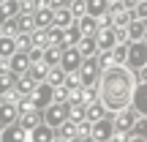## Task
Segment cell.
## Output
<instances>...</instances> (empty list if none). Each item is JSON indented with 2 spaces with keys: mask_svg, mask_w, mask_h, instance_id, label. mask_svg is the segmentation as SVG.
Returning <instances> with one entry per match:
<instances>
[{
  "mask_svg": "<svg viewBox=\"0 0 147 142\" xmlns=\"http://www.w3.org/2000/svg\"><path fill=\"white\" fill-rule=\"evenodd\" d=\"M134 88H136V74L125 63H109L101 69L98 77V99L104 101L106 112H117L131 104Z\"/></svg>",
  "mask_w": 147,
  "mask_h": 142,
  "instance_id": "cell-1",
  "label": "cell"
},
{
  "mask_svg": "<svg viewBox=\"0 0 147 142\" xmlns=\"http://www.w3.org/2000/svg\"><path fill=\"white\" fill-rule=\"evenodd\" d=\"M68 115H71L68 101H52L49 107L41 109V120L47 123V126H52V128H57L63 120H68Z\"/></svg>",
  "mask_w": 147,
  "mask_h": 142,
  "instance_id": "cell-2",
  "label": "cell"
},
{
  "mask_svg": "<svg viewBox=\"0 0 147 142\" xmlns=\"http://www.w3.org/2000/svg\"><path fill=\"white\" fill-rule=\"evenodd\" d=\"M147 63V44L139 38V41H128V55H125V66L131 71H136L139 66Z\"/></svg>",
  "mask_w": 147,
  "mask_h": 142,
  "instance_id": "cell-3",
  "label": "cell"
},
{
  "mask_svg": "<svg viewBox=\"0 0 147 142\" xmlns=\"http://www.w3.org/2000/svg\"><path fill=\"white\" fill-rule=\"evenodd\" d=\"M136 118H139V112L128 104V107H123V109L112 112V126H115V131H131Z\"/></svg>",
  "mask_w": 147,
  "mask_h": 142,
  "instance_id": "cell-4",
  "label": "cell"
},
{
  "mask_svg": "<svg viewBox=\"0 0 147 142\" xmlns=\"http://www.w3.org/2000/svg\"><path fill=\"white\" fill-rule=\"evenodd\" d=\"M52 93H55V88L44 79V82H36V88H33V93H30V101H33V107L36 109H44V107H49L52 104Z\"/></svg>",
  "mask_w": 147,
  "mask_h": 142,
  "instance_id": "cell-5",
  "label": "cell"
},
{
  "mask_svg": "<svg viewBox=\"0 0 147 142\" xmlns=\"http://www.w3.org/2000/svg\"><path fill=\"white\" fill-rule=\"evenodd\" d=\"M79 77H82V85H95L101 77V66L95 58H82V63H79Z\"/></svg>",
  "mask_w": 147,
  "mask_h": 142,
  "instance_id": "cell-6",
  "label": "cell"
},
{
  "mask_svg": "<svg viewBox=\"0 0 147 142\" xmlns=\"http://www.w3.org/2000/svg\"><path fill=\"white\" fill-rule=\"evenodd\" d=\"M112 134H115V126H112V115L101 118V120H93V126H90V139H95V142H109Z\"/></svg>",
  "mask_w": 147,
  "mask_h": 142,
  "instance_id": "cell-7",
  "label": "cell"
},
{
  "mask_svg": "<svg viewBox=\"0 0 147 142\" xmlns=\"http://www.w3.org/2000/svg\"><path fill=\"white\" fill-rule=\"evenodd\" d=\"M79 63H82V55H79L76 47H63V52H60V69L63 71H76Z\"/></svg>",
  "mask_w": 147,
  "mask_h": 142,
  "instance_id": "cell-8",
  "label": "cell"
},
{
  "mask_svg": "<svg viewBox=\"0 0 147 142\" xmlns=\"http://www.w3.org/2000/svg\"><path fill=\"white\" fill-rule=\"evenodd\" d=\"M5 63H8V71L14 74V77H22V74H27V69H30V58H27V52H19V49H16Z\"/></svg>",
  "mask_w": 147,
  "mask_h": 142,
  "instance_id": "cell-9",
  "label": "cell"
},
{
  "mask_svg": "<svg viewBox=\"0 0 147 142\" xmlns=\"http://www.w3.org/2000/svg\"><path fill=\"white\" fill-rule=\"evenodd\" d=\"M27 142H55V128L41 120L38 126H33L27 131Z\"/></svg>",
  "mask_w": 147,
  "mask_h": 142,
  "instance_id": "cell-10",
  "label": "cell"
},
{
  "mask_svg": "<svg viewBox=\"0 0 147 142\" xmlns=\"http://www.w3.org/2000/svg\"><path fill=\"white\" fill-rule=\"evenodd\" d=\"M74 25L79 27V33H82V36H95V33H98V16H93V14H82V16H76V19H74Z\"/></svg>",
  "mask_w": 147,
  "mask_h": 142,
  "instance_id": "cell-11",
  "label": "cell"
},
{
  "mask_svg": "<svg viewBox=\"0 0 147 142\" xmlns=\"http://www.w3.org/2000/svg\"><path fill=\"white\" fill-rule=\"evenodd\" d=\"M0 142H27V131L19 126V123H8L0 131Z\"/></svg>",
  "mask_w": 147,
  "mask_h": 142,
  "instance_id": "cell-12",
  "label": "cell"
},
{
  "mask_svg": "<svg viewBox=\"0 0 147 142\" xmlns=\"http://www.w3.org/2000/svg\"><path fill=\"white\" fill-rule=\"evenodd\" d=\"M131 107L139 115H147V82H136L134 96H131Z\"/></svg>",
  "mask_w": 147,
  "mask_h": 142,
  "instance_id": "cell-13",
  "label": "cell"
},
{
  "mask_svg": "<svg viewBox=\"0 0 147 142\" xmlns=\"http://www.w3.org/2000/svg\"><path fill=\"white\" fill-rule=\"evenodd\" d=\"M95 44H98V49H112V47L117 44V38H115V27H112V25H98Z\"/></svg>",
  "mask_w": 147,
  "mask_h": 142,
  "instance_id": "cell-14",
  "label": "cell"
},
{
  "mask_svg": "<svg viewBox=\"0 0 147 142\" xmlns=\"http://www.w3.org/2000/svg\"><path fill=\"white\" fill-rule=\"evenodd\" d=\"M19 118V109H16V101L0 99V126H8V123H16Z\"/></svg>",
  "mask_w": 147,
  "mask_h": 142,
  "instance_id": "cell-15",
  "label": "cell"
},
{
  "mask_svg": "<svg viewBox=\"0 0 147 142\" xmlns=\"http://www.w3.org/2000/svg\"><path fill=\"white\" fill-rule=\"evenodd\" d=\"M55 19V8L52 5H38V8H33V25L36 27H49Z\"/></svg>",
  "mask_w": 147,
  "mask_h": 142,
  "instance_id": "cell-16",
  "label": "cell"
},
{
  "mask_svg": "<svg viewBox=\"0 0 147 142\" xmlns=\"http://www.w3.org/2000/svg\"><path fill=\"white\" fill-rule=\"evenodd\" d=\"M106 115H112V112H106V107H104V101H101V99L84 104V118H87L90 123H93V120H101V118H106Z\"/></svg>",
  "mask_w": 147,
  "mask_h": 142,
  "instance_id": "cell-17",
  "label": "cell"
},
{
  "mask_svg": "<svg viewBox=\"0 0 147 142\" xmlns=\"http://www.w3.org/2000/svg\"><path fill=\"white\" fill-rule=\"evenodd\" d=\"M33 88H36V82H33L30 74H22V77H16V82H14V93H16V99H22V96H30Z\"/></svg>",
  "mask_w": 147,
  "mask_h": 142,
  "instance_id": "cell-18",
  "label": "cell"
},
{
  "mask_svg": "<svg viewBox=\"0 0 147 142\" xmlns=\"http://www.w3.org/2000/svg\"><path fill=\"white\" fill-rule=\"evenodd\" d=\"M76 49L82 58H95V52H98V44H95V36H82L76 41Z\"/></svg>",
  "mask_w": 147,
  "mask_h": 142,
  "instance_id": "cell-19",
  "label": "cell"
},
{
  "mask_svg": "<svg viewBox=\"0 0 147 142\" xmlns=\"http://www.w3.org/2000/svg\"><path fill=\"white\" fill-rule=\"evenodd\" d=\"M16 123H19L25 131H30L33 126H38V123H41V109H27V112H22V115L16 118Z\"/></svg>",
  "mask_w": 147,
  "mask_h": 142,
  "instance_id": "cell-20",
  "label": "cell"
},
{
  "mask_svg": "<svg viewBox=\"0 0 147 142\" xmlns=\"http://www.w3.org/2000/svg\"><path fill=\"white\" fill-rule=\"evenodd\" d=\"M71 137H76V123H74L71 118H68V120H63L57 128H55V139H60V142H68Z\"/></svg>",
  "mask_w": 147,
  "mask_h": 142,
  "instance_id": "cell-21",
  "label": "cell"
},
{
  "mask_svg": "<svg viewBox=\"0 0 147 142\" xmlns=\"http://www.w3.org/2000/svg\"><path fill=\"white\" fill-rule=\"evenodd\" d=\"M144 27H147V19H131L125 25L128 30V41H139V38L144 36Z\"/></svg>",
  "mask_w": 147,
  "mask_h": 142,
  "instance_id": "cell-22",
  "label": "cell"
},
{
  "mask_svg": "<svg viewBox=\"0 0 147 142\" xmlns=\"http://www.w3.org/2000/svg\"><path fill=\"white\" fill-rule=\"evenodd\" d=\"M106 8H109V0H84V14L93 16H104Z\"/></svg>",
  "mask_w": 147,
  "mask_h": 142,
  "instance_id": "cell-23",
  "label": "cell"
},
{
  "mask_svg": "<svg viewBox=\"0 0 147 142\" xmlns=\"http://www.w3.org/2000/svg\"><path fill=\"white\" fill-rule=\"evenodd\" d=\"M60 52H63L60 44H47V47H44V63L47 66H57L60 63Z\"/></svg>",
  "mask_w": 147,
  "mask_h": 142,
  "instance_id": "cell-24",
  "label": "cell"
},
{
  "mask_svg": "<svg viewBox=\"0 0 147 142\" xmlns=\"http://www.w3.org/2000/svg\"><path fill=\"white\" fill-rule=\"evenodd\" d=\"M14 52H16V41H14V36L3 33V36H0V58H5V60H8Z\"/></svg>",
  "mask_w": 147,
  "mask_h": 142,
  "instance_id": "cell-25",
  "label": "cell"
},
{
  "mask_svg": "<svg viewBox=\"0 0 147 142\" xmlns=\"http://www.w3.org/2000/svg\"><path fill=\"white\" fill-rule=\"evenodd\" d=\"M79 38H82L79 27L76 25H68V27H63V44H60V47H76Z\"/></svg>",
  "mask_w": 147,
  "mask_h": 142,
  "instance_id": "cell-26",
  "label": "cell"
},
{
  "mask_svg": "<svg viewBox=\"0 0 147 142\" xmlns=\"http://www.w3.org/2000/svg\"><path fill=\"white\" fill-rule=\"evenodd\" d=\"M52 25H57V27H68V25H74V14H71V8H55V19H52Z\"/></svg>",
  "mask_w": 147,
  "mask_h": 142,
  "instance_id": "cell-27",
  "label": "cell"
},
{
  "mask_svg": "<svg viewBox=\"0 0 147 142\" xmlns=\"http://www.w3.org/2000/svg\"><path fill=\"white\" fill-rule=\"evenodd\" d=\"M47 71H49V66L44 63V60H38V63H30V69H27V74L33 77V82H44V79H47Z\"/></svg>",
  "mask_w": 147,
  "mask_h": 142,
  "instance_id": "cell-28",
  "label": "cell"
},
{
  "mask_svg": "<svg viewBox=\"0 0 147 142\" xmlns=\"http://www.w3.org/2000/svg\"><path fill=\"white\" fill-rule=\"evenodd\" d=\"M14 82H16V77H14L8 69L0 71V99H3L5 93H11V90H14Z\"/></svg>",
  "mask_w": 147,
  "mask_h": 142,
  "instance_id": "cell-29",
  "label": "cell"
},
{
  "mask_svg": "<svg viewBox=\"0 0 147 142\" xmlns=\"http://www.w3.org/2000/svg\"><path fill=\"white\" fill-rule=\"evenodd\" d=\"M63 79H65V71L60 69V66H49V71H47V82L52 85V88L63 85Z\"/></svg>",
  "mask_w": 147,
  "mask_h": 142,
  "instance_id": "cell-30",
  "label": "cell"
},
{
  "mask_svg": "<svg viewBox=\"0 0 147 142\" xmlns=\"http://www.w3.org/2000/svg\"><path fill=\"white\" fill-rule=\"evenodd\" d=\"M125 55H128V41H117L112 47V63H125Z\"/></svg>",
  "mask_w": 147,
  "mask_h": 142,
  "instance_id": "cell-31",
  "label": "cell"
},
{
  "mask_svg": "<svg viewBox=\"0 0 147 142\" xmlns=\"http://www.w3.org/2000/svg\"><path fill=\"white\" fill-rule=\"evenodd\" d=\"M30 41H33V47H47V27H33Z\"/></svg>",
  "mask_w": 147,
  "mask_h": 142,
  "instance_id": "cell-32",
  "label": "cell"
},
{
  "mask_svg": "<svg viewBox=\"0 0 147 142\" xmlns=\"http://www.w3.org/2000/svg\"><path fill=\"white\" fill-rule=\"evenodd\" d=\"M47 44H63V27L49 25L47 27Z\"/></svg>",
  "mask_w": 147,
  "mask_h": 142,
  "instance_id": "cell-33",
  "label": "cell"
},
{
  "mask_svg": "<svg viewBox=\"0 0 147 142\" xmlns=\"http://www.w3.org/2000/svg\"><path fill=\"white\" fill-rule=\"evenodd\" d=\"M63 85L68 90H76V88H82V77H79V71H65V79H63Z\"/></svg>",
  "mask_w": 147,
  "mask_h": 142,
  "instance_id": "cell-34",
  "label": "cell"
},
{
  "mask_svg": "<svg viewBox=\"0 0 147 142\" xmlns=\"http://www.w3.org/2000/svg\"><path fill=\"white\" fill-rule=\"evenodd\" d=\"M98 99V82L95 85H82V101L84 104H90V101Z\"/></svg>",
  "mask_w": 147,
  "mask_h": 142,
  "instance_id": "cell-35",
  "label": "cell"
},
{
  "mask_svg": "<svg viewBox=\"0 0 147 142\" xmlns=\"http://www.w3.org/2000/svg\"><path fill=\"white\" fill-rule=\"evenodd\" d=\"M14 41H16V49H19V52H27V49L33 47L30 33H16V36H14Z\"/></svg>",
  "mask_w": 147,
  "mask_h": 142,
  "instance_id": "cell-36",
  "label": "cell"
},
{
  "mask_svg": "<svg viewBox=\"0 0 147 142\" xmlns=\"http://www.w3.org/2000/svg\"><path fill=\"white\" fill-rule=\"evenodd\" d=\"M90 126H93V123H90L87 118L76 120V137H90Z\"/></svg>",
  "mask_w": 147,
  "mask_h": 142,
  "instance_id": "cell-37",
  "label": "cell"
},
{
  "mask_svg": "<svg viewBox=\"0 0 147 142\" xmlns=\"http://www.w3.org/2000/svg\"><path fill=\"white\" fill-rule=\"evenodd\" d=\"M27 58H30V63L44 60V47H30V49H27Z\"/></svg>",
  "mask_w": 147,
  "mask_h": 142,
  "instance_id": "cell-38",
  "label": "cell"
},
{
  "mask_svg": "<svg viewBox=\"0 0 147 142\" xmlns=\"http://www.w3.org/2000/svg\"><path fill=\"white\" fill-rule=\"evenodd\" d=\"M134 14H136V19H147V0H136Z\"/></svg>",
  "mask_w": 147,
  "mask_h": 142,
  "instance_id": "cell-39",
  "label": "cell"
},
{
  "mask_svg": "<svg viewBox=\"0 0 147 142\" xmlns=\"http://www.w3.org/2000/svg\"><path fill=\"white\" fill-rule=\"evenodd\" d=\"M71 14H74V19H76V16H82L84 14V0H71Z\"/></svg>",
  "mask_w": 147,
  "mask_h": 142,
  "instance_id": "cell-40",
  "label": "cell"
},
{
  "mask_svg": "<svg viewBox=\"0 0 147 142\" xmlns=\"http://www.w3.org/2000/svg\"><path fill=\"white\" fill-rule=\"evenodd\" d=\"M128 139H131V131H115L109 137V142H128Z\"/></svg>",
  "mask_w": 147,
  "mask_h": 142,
  "instance_id": "cell-41",
  "label": "cell"
},
{
  "mask_svg": "<svg viewBox=\"0 0 147 142\" xmlns=\"http://www.w3.org/2000/svg\"><path fill=\"white\" fill-rule=\"evenodd\" d=\"M112 27H115V25H112ZM115 38L125 44V41H128V30H125V27H115Z\"/></svg>",
  "mask_w": 147,
  "mask_h": 142,
  "instance_id": "cell-42",
  "label": "cell"
},
{
  "mask_svg": "<svg viewBox=\"0 0 147 142\" xmlns=\"http://www.w3.org/2000/svg\"><path fill=\"white\" fill-rule=\"evenodd\" d=\"M134 74H136V82H147V63H144V66H139Z\"/></svg>",
  "mask_w": 147,
  "mask_h": 142,
  "instance_id": "cell-43",
  "label": "cell"
},
{
  "mask_svg": "<svg viewBox=\"0 0 147 142\" xmlns=\"http://www.w3.org/2000/svg\"><path fill=\"white\" fill-rule=\"evenodd\" d=\"M71 0H52V8H68Z\"/></svg>",
  "mask_w": 147,
  "mask_h": 142,
  "instance_id": "cell-44",
  "label": "cell"
},
{
  "mask_svg": "<svg viewBox=\"0 0 147 142\" xmlns=\"http://www.w3.org/2000/svg\"><path fill=\"white\" fill-rule=\"evenodd\" d=\"M120 5H123V8H128V11H131L134 5H136V0H120Z\"/></svg>",
  "mask_w": 147,
  "mask_h": 142,
  "instance_id": "cell-45",
  "label": "cell"
},
{
  "mask_svg": "<svg viewBox=\"0 0 147 142\" xmlns=\"http://www.w3.org/2000/svg\"><path fill=\"white\" fill-rule=\"evenodd\" d=\"M128 142H147V137H142V134H131V139Z\"/></svg>",
  "mask_w": 147,
  "mask_h": 142,
  "instance_id": "cell-46",
  "label": "cell"
},
{
  "mask_svg": "<svg viewBox=\"0 0 147 142\" xmlns=\"http://www.w3.org/2000/svg\"><path fill=\"white\" fill-rule=\"evenodd\" d=\"M33 5H36V8L38 5H52V0H33Z\"/></svg>",
  "mask_w": 147,
  "mask_h": 142,
  "instance_id": "cell-47",
  "label": "cell"
},
{
  "mask_svg": "<svg viewBox=\"0 0 147 142\" xmlns=\"http://www.w3.org/2000/svg\"><path fill=\"white\" fill-rule=\"evenodd\" d=\"M68 142H90V137H71Z\"/></svg>",
  "mask_w": 147,
  "mask_h": 142,
  "instance_id": "cell-48",
  "label": "cell"
},
{
  "mask_svg": "<svg viewBox=\"0 0 147 142\" xmlns=\"http://www.w3.org/2000/svg\"><path fill=\"white\" fill-rule=\"evenodd\" d=\"M142 41H144V44H147V27H144V36H142Z\"/></svg>",
  "mask_w": 147,
  "mask_h": 142,
  "instance_id": "cell-49",
  "label": "cell"
},
{
  "mask_svg": "<svg viewBox=\"0 0 147 142\" xmlns=\"http://www.w3.org/2000/svg\"><path fill=\"white\" fill-rule=\"evenodd\" d=\"M0 36H3V25H0Z\"/></svg>",
  "mask_w": 147,
  "mask_h": 142,
  "instance_id": "cell-50",
  "label": "cell"
},
{
  "mask_svg": "<svg viewBox=\"0 0 147 142\" xmlns=\"http://www.w3.org/2000/svg\"><path fill=\"white\" fill-rule=\"evenodd\" d=\"M0 131H3V126H0Z\"/></svg>",
  "mask_w": 147,
  "mask_h": 142,
  "instance_id": "cell-51",
  "label": "cell"
},
{
  "mask_svg": "<svg viewBox=\"0 0 147 142\" xmlns=\"http://www.w3.org/2000/svg\"><path fill=\"white\" fill-rule=\"evenodd\" d=\"M90 142H95V139H90Z\"/></svg>",
  "mask_w": 147,
  "mask_h": 142,
  "instance_id": "cell-52",
  "label": "cell"
}]
</instances>
